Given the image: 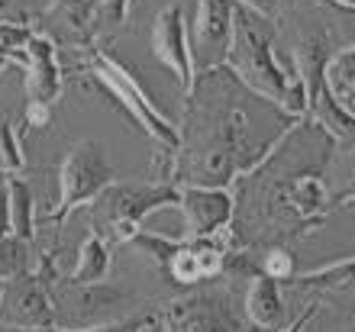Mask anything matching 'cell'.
<instances>
[{
	"label": "cell",
	"instance_id": "cell-1",
	"mask_svg": "<svg viewBox=\"0 0 355 332\" xmlns=\"http://www.w3.org/2000/svg\"><path fill=\"white\" fill-rule=\"evenodd\" d=\"M291 123L294 116L249 91L226 65L197 71L178 123V187H230L278 146Z\"/></svg>",
	"mask_w": 355,
	"mask_h": 332
},
{
	"label": "cell",
	"instance_id": "cell-2",
	"mask_svg": "<svg viewBox=\"0 0 355 332\" xmlns=\"http://www.w3.org/2000/svg\"><path fill=\"white\" fill-rule=\"evenodd\" d=\"M336 142L307 116L291 123L278 146L230 184L233 194V249H259L268 242L317 232L329 216L327 165Z\"/></svg>",
	"mask_w": 355,
	"mask_h": 332
},
{
	"label": "cell",
	"instance_id": "cell-3",
	"mask_svg": "<svg viewBox=\"0 0 355 332\" xmlns=\"http://www.w3.org/2000/svg\"><path fill=\"white\" fill-rule=\"evenodd\" d=\"M239 81L265 101L278 103L281 110L300 120L307 113V87L291 55L275 49L271 19L236 3L233 7V42L223 62Z\"/></svg>",
	"mask_w": 355,
	"mask_h": 332
},
{
	"label": "cell",
	"instance_id": "cell-4",
	"mask_svg": "<svg viewBox=\"0 0 355 332\" xmlns=\"http://www.w3.org/2000/svg\"><path fill=\"white\" fill-rule=\"evenodd\" d=\"M85 71L91 74V81L110 97L113 107L130 123H136L155 146L178 148V126L159 110V103L152 101V94L136 81V74H132V68L126 65V62H120L110 49H103L101 42H97V46L87 49Z\"/></svg>",
	"mask_w": 355,
	"mask_h": 332
},
{
	"label": "cell",
	"instance_id": "cell-5",
	"mask_svg": "<svg viewBox=\"0 0 355 332\" xmlns=\"http://www.w3.org/2000/svg\"><path fill=\"white\" fill-rule=\"evenodd\" d=\"M55 329H97V326L120 323L126 316L146 310L142 297L126 284L113 281H71L68 274H58L49 287Z\"/></svg>",
	"mask_w": 355,
	"mask_h": 332
},
{
	"label": "cell",
	"instance_id": "cell-6",
	"mask_svg": "<svg viewBox=\"0 0 355 332\" xmlns=\"http://www.w3.org/2000/svg\"><path fill=\"white\" fill-rule=\"evenodd\" d=\"M175 184H120L110 181L101 194L87 203V220L91 232L101 236L110 249L126 245V242L142 232V222L149 220L155 210H168L178 203Z\"/></svg>",
	"mask_w": 355,
	"mask_h": 332
},
{
	"label": "cell",
	"instance_id": "cell-7",
	"mask_svg": "<svg viewBox=\"0 0 355 332\" xmlns=\"http://www.w3.org/2000/svg\"><path fill=\"white\" fill-rule=\"evenodd\" d=\"M113 181V168L107 158V148L97 139H81L68 148L65 161L58 168V200L55 210L39 213L36 226H52L62 232L65 220L78 207H87L103 187Z\"/></svg>",
	"mask_w": 355,
	"mask_h": 332
},
{
	"label": "cell",
	"instance_id": "cell-8",
	"mask_svg": "<svg viewBox=\"0 0 355 332\" xmlns=\"http://www.w3.org/2000/svg\"><path fill=\"white\" fill-rule=\"evenodd\" d=\"M13 65H19L26 74V130H46L65 84V71L58 65V46L42 33H33L26 49L13 58Z\"/></svg>",
	"mask_w": 355,
	"mask_h": 332
},
{
	"label": "cell",
	"instance_id": "cell-9",
	"mask_svg": "<svg viewBox=\"0 0 355 332\" xmlns=\"http://www.w3.org/2000/svg\"><path fill=\"white\" fill-rule=\"evenodd\" d=\"M159 316H162V332H243L245 329L223 290H197V287H191L184 297L165 304V310H159Z\"/></svg>",
	"mask_w": 355,
	"mask_h": 332
},
{
	"label": "cell",
	"instance_id": "cell-10",
	"mask_svg": "<svg viewBox=\"0 0 355 332\" xmlns=\"http://www.w3.org/2000/svg\"><path fill=\"white\" fill-rule=\"evenodd\" d=\"M55 326L49 284L29 268L3 281L0 290V329L10 332H49Z\"/></svg>",
	"mask_w": 355,
	"mask_h": 332
},
{
	"label": "cell",
	"instance_id": "cell-11",
	"mask_svg": "<svg viewBox=\"0 0 355 332\" xmlns=\"http://www.w3.org/2000/svg\"><path fill=\"white\" fill-rule=\"evenodd\" d=\"M233 0H197L194 23L187 26V49L194 74L223 65L233 42Z\"/></svg>",
	"mask_w": 355,
	"mask_h": 332
},
{
	"label": "cell",
	"instance_id": "cell-12",
	"mask_svg": "<svg viewBox=\"0 0 355 332\" xmlns=\"http://www.w3.org/2000/svg\"><path fill=\"white\" fill-rule=\"evenodd\" d=\"M230 249H233L230 229L216 232L210 239H181V236H178L175 252H171V259L165 261L162 271H165L175 284L191 290V287H200V284H207V281H216V277L223 274Z\"/></svg>",
	"mask_w": 355,
	"mask_h": 332
},
{
	"label": "cell",
	"instance_id": "cell-13",
	"mask_svg": "<svg viewBox=\"0 0 355 332\" xmlns=\"http://www.w3.org/2000/svg\"><path fill=\"white\" fill-rule=\"evenodd\" d=\"M175 207L181 210V239H210L233 222L230 187H181Z\"/></svg>",
	"mask_w": 355,
	"mask_h": 332
},
{
	"label": "cell",
	"instance_id": "cell-14",
	"mask_svg": "<svg viewBox=\"0 0 355 332\" xmlns=\"http://www.w3.org/2000/svg\"><path fill=\"white\" fill-rule=\"evenodd\" d=\"M152 55L159 58L162 68H168L171 78L181 84V91H191L194 84V62L187 49V23L181 3H171L152 23Z\"/></svg>",
	"mask_w": 355,
	"mask_h": 332
},
{
	"label": "cell",
	"instance_id": "cell-15",
	"mask_svg": "<svg viewBox=\"0 0 355 332\" xmlns=\"http://www.w3.org/2000/svg\"><path fill=\"white\" fill-rule=\"evenodd\" d=\"M36 33L52 39L58 49H91L97 46L94 36V0H55L39 17Z\"/></svg>",
	"mask_w": 355,
	"mask_h": 332
},
{
	"label": "cell",
	"instance_id": "cell-16",
	"mask_svg": "<svg viewBox=\"0 0 355 332\" xmlns=\"http://www.w3.org/2000/svg\"><path fill=\"white\" fill-rule=\"evenodd\" d=\"M245 320L252 329L275 332L284 326V300H281V284L265 274H255L249 290H245Z\"/></svg>",
	"mask_w": 355,
	"mask_h": 332
},
{
	"label": "cell",
	"instance_id": "cell-17",
	"mask_svg": "<svg viewBox=\"0 0 355 332\" xmlns=\"http://www.w3.org/2000/svg\"><path fill=\"white\" fill-rule=\"evenodd\" d=\"M291 287L320 297V300H323V297L349 294V290H355V255L352 259L329 261V265H323V268H313L307 274H294L291 277Z\"/></svg>",
	"mask_w": 355,
	"mask_h": 332
},
{
	"label": "cell",
	"instance_id": "cell-18",
	"mask_svg": "<svg viewBox=\"0 0 355 332\" xmlns=\"http://www.w3.org/2000/svg\"><path fill=\"white\" fill-rule=\"evenodd\" d=\"M323 87L329 97L355 116V42L329 52L323 62Z\"/></svg>",
	"mask_w": 355,
	"mask_h": 332
},
{
	"label": "cell",
	"instance_id": "cell-19",
	"mask_svg": "<svg viewBox=\"0 0 355 332\" xmlns=\"http://www.w3.org/2000/svg\"><path fill=\"white\" fill-rule=\"evenodd\" d=\"M7 200H10V232L33 242L39 210H36V194H33L29 181H23L19 175L7 177Z\"/></svg>",
	"mask_w": 355,
	"mask_h": 332
},
{
	"label": "cell",
	"instance_id": "cell-20",
	"mask_svg": "<svg viewBox=\"0 0 355 332\" xmlns=\"http://www.w3.org/2000/svg\"><path fill=\"white\" fill-rule=\"evenodd\" d=\"M110 268H113V249L101 236L91 232V236L81 242L78 261L68 277H71V281H87V284H91V281H107V277H110Z\"/></svg>",
	"mask_w": 355,
	"mask_h": 332
},
{
	"label": "cell",
	"instance_id": "cell-21",
	"mask_svg": "<svg viewBox=\"0 0 355 332\" xmlns=\"http://www.w3.org/2000/svg\"><path fill=\"white\" fill-rule=\"evenodd\" d=\"M262 252H255L259 259V274L278 281V284H291V277L297 274V259L291 252L288 242H268V245H259Z\"/></svg>",
	"mask_w": 355,
	"mask_h": 332
},
{
	"label": "cell",
	"instance_id": "cell-22",
	"mask_svg": "<svg viewBox=\"0 0 355 332\" xmlns=\"http://www.w3.org/2000/svg\"><path fill=\"white\" fill-rule=\"evenodd\" d=\"M29 268H33V249H29V242L13 236V232L0 236V281H10V277L23 274Z\"/></svg>",
	"mask_w": 355,
	"mask_h": 332
},
{
	"label": "cell",
	"instance_id": "cell-23",
	"mask_svg": "<svg viewBox=\"0 0 355 332\" xmlns=\"http://www.w3.org/2000/svg\"><path fill=\"white\" fill-rule=\"evenodd\" d=\"M26 171V158L19 148V136L13 130V123L7 116H0V175L3 177H17Z\"/></svg>",
	"mask_w": 355,
	"mask_h": 332
},
{
	"label": "cell",
	"instance_id": "cell-24",
	"mask_svg": "<svg viewBox=\"0 0 355 332\" xmlns=\"http://www.w3.org/2000/svg\"><path fill=\"white\" fill-rule=\"evenodd\" d=\"M132 10V0H97L94 3V36L101 42V36H110L126 23Z\"/></svg>",
	"mask_w": 355,
	"mask_h": 332
},
{
	"label": "cell",
	"instance_id": "cell-25",
	"mask_svg": "<svg viewBox=\"0 0 355 332\" xmlns=\"http://www.w3.org/2000/svg\"><path fill=\"white\" fill-rule=\"evenodd\" d=\"M49 332H162V316L159 310H139V313L126 316V320H120V323H110V326H97V329H52Z\"/></svg>",
	"mask_w": 355,
	"mask_h": 332
},
{
	"label": "cell",
	"instance_id": "cell-26",
	"mask_svg": "<svg viewBox=\"0 0 355 332\" xmlns=\"http://www.w3.org/2000/svg\"><path fill=\"white\" fill-rule=\"evenodd\" d=\"M36 26L33 23H0V55L13 65V58L26 49V42L33 39Z\"/></svg>",
	"mask_w": 355,
	"mask_h": 332
},
{
	"label": "cell",
	"instance_id": "cell-27",
	"mask_svg": "<svg viewBox=\"0 0 355 332\" xmlns=\"http://www.w3.org/2000/svg\"><path fill=\"white\" fill-rule=\"evenodd\" d=\"M320 304H323L320 297H313V300H307V306L300 310V316H297V320H294V323H291V326H281V329H275V332H304V326H307L310 320L317 316ZM243 332H262V329H252V326H249V329H243Z\"/></svg>",
	"mask_w": 355,
	"mask_h": 332
},
{
	"label": "cell",
	"instance_id": "cell-28",
	"mask_svg": "<svg viewBox=\"0 0 355 332\" xmlns=\"http://www.w3.org/2000/svg\"><path fill=\"white\" fill-rule=\"evenodd\" d=\"M33 13L23 7V0H0V23H29Z\"/></svg>",
	"mask_w": 355,
	"mask_h": 332
},
{
	"label": "cell",
	"instance_id": "cell-29",
	"mask_svg": "<svg viewBox=\"0 0 355 332\" xmlns=\"http://www.w3.org/2000/svg\"><path fill=\"white\" fill-rule=\"evenodd\" d=\"M346 203H355V148H352V155H349V187L343 194H329V210L346 207Z\"/></svg>",
	"mask_w": 355,
	"mask_h": 332
},
{
	"label": "cell",
	"instance_id": "cell-30",
	"mask_svg": "<svg viewBox=\"0 0 355 332\" xmlns=\"http://www.w3.org/2000/svg\"><path fill=\"white\" fill-rule=\"evenodd\" d=\"M233 3L252 10V13H259V17H265V19H271L281 10V0H233Z\"/></svg>",
	"mask_w": 355,
	"mask_h": 332
},
{
	"label": "cell",
	"instance_id": "cell-31",
	"mask_svg": "<svg viewBox=\"0 0 355 332\" xmlns=\"http://www.w3.org/2000/svg\"><path fill=\"white\" fill-rule=\"evenodd\" d=\"M10 232V200H7V181L0 175V236Z\"/></svg>",
	"mask_w": 355,
	"mask_h": 332
},
{
	"label": "cell",
	"instance_id": "cell-32",
	"mask_svg": "<svg viewBox=\"0 0 355 332\" xmlns=\"http://www.w3.org/2000/svg\"><path fill=\"white\" fill-rule=\"evenodd\" d=\"M323 3H333L339 10H355V0H323Z\"/></svg>",
	"mask_w": 355,
	"mask_h": 332
},
{
	"label": "cell",
	"instance_id": "cell-33",
	"mask_svg": "<svg viewBox=\"0 0 355 332\" xmlns=\"http://www.w3.org/2000/svg\"><path fill=\"white\" fill-rule=\"evenodd\" d=\"M10 65V62H7V58H3V55H0V68H7Z\"/></svg>",
	"mask_w": 355,
	"mask_h": 332
},
{
	"label": "cell",
	"instance_id": "cell-34",
	"mask_svg": "<svg viewBox=\"0 0 355 332\" xmlns=\"http://www.w3.org/2000/svg\"><path fill=\"white\" fill-rule=\"evenodd\" d=\"M336 10H339V7H336ZM349 13H352V17H355V10H349Z\"/></svg>",
	"mask_w": 355,
	"mask_h": 332
},
{
	"label": "cell",
	"instance_id": "cell-35",
	"mask_svg": "<svg viewBox=\"0 0 355 332\" xmlns=\"http://www.w3.org/2000/svg\"><path fill=\"white\" fill-rule=\"evenodd\" d=\"M0 290H3V281H0Z\"/></svg>",
	"mask_w": 355,
	"mask_h": 332
},
{
	"label": "cell",
	"instance_id": "cell-36",
	"mask_svg": "<svg viewBox=\"0 0 355 332\" xmlns=\"http://www.w3.org/2000/svg\"><path fill=\"white\" fill-rule=\"evenodd\" d=\"M94 3H97V0H94Z\"/></svg>",
	"mask_w": 355,
	"mask_h": 332
}]
</instances>
